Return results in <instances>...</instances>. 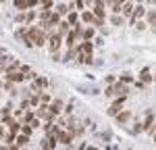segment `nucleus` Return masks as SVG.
Here are the masks:
<instances>
[{
  "mask_svg": "<svg viewBox=\"0 0 156 150\" xmlns=\"http://www.w3.org/2000/svg\"><path fill=\"white\" fill-rule=\"evenodd\" d=\"M121 79H123V84H129V81H131V77H129V75H123Z\"/></svg>",
  "mask_w": 156,
  "mask_h": 150,
  "instance_id": "21",
  "label": "nucleus"
},
{
  "mask_svg": "<svg viewBox=\"0 0 156 150\" xmlns=\"http://www.w3.org/2000/svg\"><path fill=\"white\" fill-rule=\"evenodd\" d=\"M67 11H69V9H67L65 4H58V6H56V12H58V15H67Z\"/></svg>",
  "mask_w": 156,
  "mask_h": 150,
  "instance_id": "18",
  "label": "nucleus"
},
{
  "mask_svg": "<svg viewBox=\"0 0 156 150\" xmlns=\"http://www.w3.org/2000/svg\"><path fill=\"white\" fill-rule=\"evenodd\" d=\"M15 6L23 11V9H27V0H15Z\"/></svg>",
  "mask_w": 156,
  "mask_h": 150,
  "instance_id": "16",
  "label": "nucleus"
},
{
  "mask_svg": "<svg viewBox=\"0 0 156 150\" xmlns=\"http://www.w3.org/2000/svg\"><path fill=\"white\" fill-rule=\"evenodd\" d=\"M27 142H29V140H27L25 134H19V136H17V146H19V148H21V146H27Z\"/></svg>",
  "mask_w": 156,
  "mask_h": 150,
  "instance_id": "11",
  "label": "nucleus"
},
{
  "mask_svg": "<svg viewBox=\"0 0 156 150\" xmlns=\"http://www.w3.org/2000/svg\"><path fill=\"white\" fill-rule=\"evenodd\" d=\"M48 109H50V111H52V115H58V112L62 111V102H60V100H54V102L50 104Z\"/></svg>",
  "mask_w": 156,
  "mask_h": 150,
  "instance_id": "8",
  "label": "nucleus"
},
{
  "mask_svg": "<svg viewBox=\"0 0 156 150\" xmlns=\"http://www.w3.org/2000/svg\"><path fill=\"white\" fill-rule=\"evenodd\" d=\"M110 2H112V4H123L125 0H110Z\"/></svg>",
  "mask_w": 156,
  "mask_h": 150,
  "instance_id": "23",
  "label": "nucleus"
},
{
  "mask_svg": "<svg viewBox=\"0 0 156 150\" xmlns=\"http://www.w3.org/2000/svg\"><path fill=\"white\" fill-rule=\"evenodd\" d=\"M27 36L31 38L34 46H44V44H46V34H44V29H37V27H31Z\"/></svg>",
  "mask_w": 156,
  "mask_h": 150,
  "instance_id": "1",
  "label": "nucleus"
},
{
  "mask_svg": "<svg viewBox=\"0 0 156 150\" xmlns=\"http://www.w3.org/2000/svg\"><path fill=\"white\" fill-rule=\"evenodd\" d=\"M127 92H129V88L127 84H117V86H110L106 90V96H127Z\"/></svg>",
  "mask_w": 156,
  "mask_h": 150,
  "instance_id": "2",
  "label": "nucleus"
},
{
  "mask_svg": "<svg viewBox=\"0 0 156 150\" xmlns=\"http://www.w3.org/2000/svg\"><path fill=\"white\" fill-rule=\"evenodd\" d=\"M11 81H23V71H17V69H9V75H6Z\"/></svg>",
  "mask_w": 156,
  "mask_h": 150,
  "instance_id": "4",
  "label": "nucleus"
},
{
  "mask_svg": "<svg viewBox=\"0 0 156 150\" xmlns=\"http://www.w3.org/2000/svg\"><path fill=\"white\" fill-rule=\"evenodd\" d=\"M112 23H115V25L121 23V17H119V15H117V17H112Z\"/></svg>",
  "mask_w": 156,
  "mask_h": 150,
  "instance_id": "22",
  "label": "nucleus"
},
{
  "mask_svg": "<svg viewBox=\"0 0 156 150\" xmlns=\"http://www.w3.org/2000/svg\"><path fill=\"white\" fill-rule=\"evenodd\" d=\"M0 138H4V127H0Z\"/></svg>",
  "mask_w": 156,
  "mask_h": 150,
  "instance_id": "24",
  "label": "nucleus"
},
{
  "mask_svg": "<svg viewBox=\"0 0 156 150\" xmlns=\"http://www.w3.org/2000/svg\"><path fill=\"white\" fill-rule=\"evenodd\" d=\"M129 117H131V115H129V112H117V119H119V123H127V121H129Z\"/></svg>",
  "mask_w": 156,
  "mask_h": 150,
  "instance_id": "12",
  "label": "nucleus"
},
{
  "mask_svg": "<svg viewBox=\"0 0 156 150\" xmlns=\"http://www.w3.org/2000/svg\"><path fill=\"white\" fill-rule=\"evenodd\" d=\"M123 98H125V96H119V100H117V102L108 109V115H117V112L121 111V106H123Z\"/></svg>",
  "mask_w": 156,
  "mask_h": 150,
  "instance_id": "7",
  "label": "nucleus"
},
{
  "mask_svg": "<svg viewBox=\"0 0 156 150\" xmlns=\"http://www.w3.org/2000/svg\"><path fill=\"white\" fill-rule=\"evenodd\" d=\"M81 19H83L85 23H96V25H100V23H102V19H98V17H94L92 12H83V15H81Z\"/></svg>",
  "mask_w": 156,
  "mask_h": 150,
  "instance_id": "6",
  "label": "nucleus"
},
{
  "mask_svg": "<svg viewBox=\"0 0 156 150\" xmlns=\"http://www.w3.org/2000/svg\"><path fill=\"white\" fill-rule=\"evenodd\" d=\"M2 2H4V0H0V4H2Z\"/></svg>",
  "mask_w": 156,
  "mask_h": 150,
  "instance_id": "25",
  "label": "nucleus"
},
{
  "mask_svg": "<svg viewBox=\"0 0 156 150\" xmlns=\"http://www.w3.org/2000/svg\"><path fill=\"white\" fill-rule=\"evenodd\" d=\"M19 129H21V134H25V136H29V134H31V125H29V123H25L23 127H19Z\"/></svg>",
  "mask_w": 156,
  "mask_h": 150,
  "instance_id": "17",
  "label": "nucleus"
},
{
  "mask_svg": "<svg viewBox=\"0 0 156 150\" xmlns=\"http://www.w3.org/2000/svg\"><path fill=\"white\" fill-rule=\"evenodd\" d=\"M56 142H60V144H65V146H69L73 142V134L67 129V131H58L56 134Z\"/></svg>",
  "mask_w": 156,
  "mask_h": 150,
  "instance_id": "3",
  "label": "nucleus"
},
{
  "mask_svg": "<svg viewBox=\"0 0 156 150\" xmlns=\"http://www.w3.org/2000/svg\"><path fill=\"white\" fill-rule=\"evenodd\" d=\"M119 12H123V15H127V17H129V15L133 12V4H129V2H123V4H121V11H119Z\"/></svg>",
  "mask_w": 156,
  "mask_h": 150,
  "instance_id": "9",
  "label": "nucleus"
},
{
  "mask_svg": "<svg viewBox=\"0 0 156 150\" xmlns=\"http://www.w3.org/2000/svg\"><path fill=\"white\" fill-rule=\"evenodd\" d=\"M69 21H71V23H75V21H77V15H75V12H71V15H69Z\"/></svg>",
  "mask_w": 156,
  "mask_h": 150,
  "instance_id": "20",
  "label": "nucleus"
},
{
  "mask_svg": "<svg viewBox=\"0 0 156 150\" xmlns=\"http://www.w3.org/2000/svg\"><path fill=\"white\" fill-rule=\"evenodd\" d=\"M142 81H144V84H150V81H152V75H150V69H144V71H142Z\"/></svg>",
  "mask_w": 156,
  "mask_h": 150,
  "instance_id": "13",
  "label": "nucleus"
},
{
  "mask_svg": "<svg viewBox=\"0 0 156 150\" xmlns=\"http://www.w3.org/2000/svg\"><path fill=\"white\" fill-rule=\"evenodd\" d=\"M94 15H96L98 19H104V9H102V6H98V4H96V9H94Z\"/></svg>",
  "mask_w": 156,
  "mask_h": 150,
  "instance_id": "15",
  "label": "nucleus"
},
{
  "mask_svg": "<svg viewBox=\"0 0 156 150\" xmlns=\"http://www.w3.org/2000/svg\"><path fill=\"white\" fill-rule=\"evenodd\" d=\"M58 36H65V34H69V23H60L58 21Z\"/></svg>",
  "mask_w": 156,
  "mask_h": 150,
  "instance_id": "14",
  "label": "nucleus"
},
{
  "mask_svg": "<svg viewBox=\"0 0 156 150\" xmlns=\"http://www.w3.org/2000/svg\"><path fill=\"white\" fill-rule=\"evenodd\" d=\"M81 36H83L85 40H87V38H92V36H94V29H85V31L81 34Z\"/></svg>",
  "mask_w": 156,
  "mask_h": 150,
  "instance_id": "19",
  "label": "nucleus"
},
{
  "mask_svg": "<svg viewBox=\"0 0 156 150\" xmlns=\"http://www.w3.org/2000/svg\"><path fill=\"white\" fill-rule=\"evenodd\" d=\"M142 15H144V6H137V9H133V12H131V17H133V23H135V21H137V19H140Z\"/></svg>",
  "mask_w": 156,
  "mask_h": 150,
  "instance_id": "10",
  "label": "nucleus"
},
{
  "mask_svg": "<svg viewBox=\"0 0 156 150\" xmlns=\"http://www.w3.org/2000/svg\"><path fill=\"white\" fill-rule=\"evenodd\" d=\"M48 42H50V50H52V52H56V50L60 48V36H58V34H54Z\"/></svg>",
  "mask_w": 156,
  "mask_h": 150,
  "instance_id": "5",
  "label": "nucleus"
}]
</instances>
